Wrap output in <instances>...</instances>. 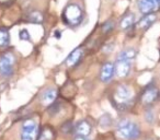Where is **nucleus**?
Returning a JSON list of instances; mask_svg holds the SVG:
<instances>
[{"label": "nucleus", "mask_w": 160, "mask_h": 140, "mask_svg": "<svg viewBox=\"0 0 160 140\" xmlns=\"http://www.w3.org/2000/svg\"><path fill=\"white\" fill-rule=\"evenodd\" d=\"M71 130H72V124H71L70 122L65 123V124L62 126V133H69Z\"/></svg>", "instance_id": "nucleus-23"}, {"label": "nucleus", "mask_w": 160, "mask_h": 140, "mask_svg": "<svg viewBox=\"0 0 160 140\" xmlns=\"http://www.w3.org/2000/svg\"><path fill=\"white\" fill-rule=\"evenodd\" d=\"M137 7L140 13H155L160 9V0H137Z\"/></svg>", "instance_id": "nucleus-6"}, {"label": "nucleus", "mask_w": 160, "mask_h": 140, "mask_svg": "<svg viewBox=\"0 0 160 140\" xmlns=\"http://www.w3.org/2000/svg\"><path fill=\"white\" fill-rule=\"evenodd\" d=\"M40 135L38 125L34 119H27L22 125L21 140H36Z\"/></svg>", "instance_id": "nucleus-5"}, {"label": "nucleus", "mask_w": 160, "mask_h": 140, "mask_svg": "<svg viewBox=\"0 0 160 140\" xmlns=\"http://www.w3.org/2000/svg\"><path fill=\"white\" fill-rule=\"evenodd\" d=\"M10 44L9 31L5 27H0V48L8 47Z\"/></svg>", "instance_id": "nucleus-16"}, {"label": "nucleus", "mask_w": 160, "mask_h": 140, "mask_svg": "<svg viewBox=\"0 0 160 140\" xmlns=\"http://www.w3.org/2000/svg\"><path fill=\"white\" fill-rule=\"evenodd\" d=\"M19 38H20L21 41H30L31 40V36H30L29 31L25 29L21 30V32L19 33Z\"/></svg>", "instance_id": "nucleus-20"}, {"label": "nucleus", "mask_w": 160, "mask_h": 140, "mask_svg": "<svg viewBox=\"0 0 160 140\" xmlns=\"http://www.w3.org/2000/svg\"><path fill=\"white\" fill-rule=\"evenodd\" d=\"M83 53H85V51H83L82 47H78V48H76L75 51H73L72 53L69 54V56L67 57L66 61H65L66 66L67 67L76 66V65L81 60V58H82V56H83Z\"/></svg>", "instance_id": "nucleus-12"}, {"label": "nucleus", "mask_w": 160, "mask_h": 140, "mask_svg": "<svg viewBox=\"0 0 160 140\" xmlns=\"http://www.w3.org/2000/svg\"><path fill=\"white\" fill-rule=\"evenodd\" d=\"M131 65L132 62L126 61V60L116 59L114 64V71H115L116 77L118 78H126L131 71Z\"/></svg>", "instance_id": "nucleus-9"}, {"label": "nucleus", "mask_w": 160, "mask_h": 140, "mask_svg": "<svg viewBox=\"0 0 160 140\" xmlns=\"http://www.w3.org/2000/svg\"><path fill=\"white\" fill-rule=\"evenodd\" d=\"M59 109H60V106H59V104H58L57 102L53 103V104L49 106V114H51V115H55L56 113H58Z\"/></svg>", "instance_id": "nucleus-22"}, {"label": "nucleus", "mask_w": 160, "mask_h": 140, "mask_svg": "<svg viewBox=\"0 0 160 140\" xmlns=\"http://www.w3.org/2000/svg\"><path fill=\"white\" fill-rule=\"evenodd\" d=\"M116 133L124 140H137L140 137L139 126L129 119L120 120L116 125Z\"/></svg>", "instance_id": "nucleus-2"}, {"label": "nucleus", "mask_w": 160, "mask_h": 140, "mask_svg": "<svg viewBox=\"0 0 160 140\" xmlns=\"http://www.w3.org/2000/svg\"><path fill=\"white\" fill-rule=\"evenodd\" d=\"M134 92L128 85L120 84L113 92V102L118 109H126L131 106Z\"/></svg>", "instance_id": "nucleus-1"}, {"label": "nucleus", "mask_w": 160, "mask_h": 140, "mask_svg": "<svg viewBox=\"0 0 160 140\" xmlns=\"http://www.w3.org/2000/svg\"><path fill=\"white\" fill-rule=\"evenodd\" d=\"M145 118H146L147 123H149V124H152L153 120H155V115H153V112L151 111V109H148V111L146 112Z\"/></svg>", "instance_id": "nucleus-21"}, {"label": "nucleus", "mask_w": 160, "mask_h": 140, "mask_svg": "<svg viewBox=\"0 0 160 140\" xmlns=\"http://www.w3.org/2000/svg\"><path fill=\"white\" fill-rule=\"evenodd\" d=\"M157 20V17H156L155 13H149V14H145L137 23V27L142 31H146L148 30L153 23Z\"/></svg>", "instance_id": "nucleus-13"}, {"label": "nucleus", "mask_w": 160, "mask_h": 140, "mask_svg": "<svg viewBox=\"0 0 160 140\" xmlns=\"http://www.w3.org/2000/svg\"><path fill=\"white\" fill-rule=\"evenodd\" d=\"M58 96V91L55 89V88H47L46 90L43 91V93L41 94V104L43 106L49 107L53 103H55L56 99Z\"/></svg>", "instance_id": "nucleus-7"}, {"label": "nucleus", "mask_w": 160, "mask_h": 140, "mask_svg": "<svg viewBox=\"0 0 160 140\" xmlns=\"http://www.w3.org/2000/svg\"><path fill=\"white\" fill-rule=\"evenodd\" d=\"M65 24L69 27H77L83 19V12L78 5H68L62 11V16Z\"/></svg>", "instance_id": "nucleus-3"}, {"label": "nucleus", "mask_w": 160, "mask_h": 140, "mask_svg": "<svg viewBox=\"0 0 160 140\" xmlns=\"http://www.w3.org/2000/svg\"><path fill=\"white\" fill-rule=\"evenodd\" d=\"M136 55H137V51H136V49L133 48V47H128V48L123 49L121 53H118V59L126 60V61L132 62L134 59H135Z\"/></svg>", "instance_id": "nucleus-14"}, {"label": "nucleus", "mask_w": 160, "mask_h": 140, "mask_svg": "<svg viewBox=\"0 0 160 140\" xmlns=\"http://www.w3.org/2000/svg\"><path fill=\"white\" fill-rule=\"evenodd\" d=\"M38 137H40V140H54L55 133H54V131L52 130V128H49V127H45V128L41 131V133L38 135Z\"/></svg>", "instance_id": "nucleus-18"}, {"label": "nucleus", "mask_w": 160, "mask_h": 140, "mask_svg": "<svg viewBox=\"0 0 160 140\" xmlns=\"http://www.w3.org/2000/svg\"><path fill=\"white\" fill-rule=\"evenodd\" d=\"M73 140H90L88 137H81V136H76V138Z\"/></svg>", "instance_id": "nucleus-24"}, {"label": "nucleus", "mask_w": 160, "mask_h": 140, "mask_svg": "<svg viewBox=\"0 0 160 140\" xmlns=\"http://www.w3.org/2000/svg\"><path fill=\"white\" fill-rule=\"evenodd\" d=\"M160 92L159 90L156 87H148L147 89H145V91L142 92V103L144 105H150L152 104L153 102L157 101V99L159 98Z\"/></svg>", "instance_id": "nucleus-8"}, {"label": "nucleus", "mask_w": 160, "mask_h": 140, "mask_svg": "<svg viewBox=\"0 0 160 140\" xmlns=\"http://www.w3.org/2000/svg\"><path fill=\"white\" fill-rule=\"evenodd\" d=\"M115 71H114V64L112 62H105L100 70V80L103 83H108L113 79Z\"/></svg>", "instance_id": "nucleus-10"}, {"label": "nucleus", "mask_w": 160, "mask_h": 140, "mask_svg": "<svg viewBox=\"0 0 160 140\" xmlns=\"http://www.w3.org/2000/svg\"><path fill=\"white\" fill-rule=\"evenodd\" d=\"M134 23H135V14L127 13L126 16L123 17L122 20H121L120 27H121V30H128L129 27H133Z\"/></svg>", "instance_id": "nucleus-15"}, {"label": "nucleus", "mask_w": 160, "mask_h": 140, "mask_svg": "<svg viewBox=\"0 0 160 140\" xmlns=\"http://www.w3.org/2000/svg\"><path fill=\"white\" fill-rule=\"evenodd\" d=\"M16 56L11 51L2 54L0 56V77L9 78L13 75Z\"/></svg>", "instance_id": "nucleus-4"}, {"label": "nucleus", "mask_w": 160, "mask_h": 140, "mask_svg": "<svg viewBox=\"0 0 160 140\" xmlns=\"http://www.w3.org/2000/svg\"><path fill=\"white\" fill-rule=\"evenodd\" d=\"M114 27V22L113 21H108L102 25V32L103 33H109L110 31H112V29Z\"/></svg>", "instance_id": "nucleus-19"}, {"label": "nucleus", "mask_w": 160, "mask_h": 140, "mask_svg": "<svg viewBox=\"0 0 160 140\" xmlns=\"http://www.w3.org/2000/svg\"><path fill=\"white\" fill-rule=\"evenodd\" d=\"M92 131V126L89 122L87 120H80L77 123L75 127V133L77 136H81V137H89V135Z\"/></svg>", "instance_id": "nucleus-11"}, {"label": "nucleus", "mask_w": 160, "mask_h": 140, "mask_svg": "<svg viewBox=\"0 0 160 140\" xmlns=\"http://www.w3.org/2000/svg\"><path fill=\"white\" fill-rule=\"evenodd\" d=\"M28 20L35 24H40L43 22V14L40 11H32L28 16Z\"/></svg>", "instance_id": "nucleus-17"}]
</instances>
